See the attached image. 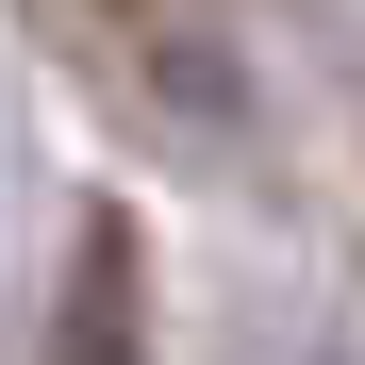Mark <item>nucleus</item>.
I'll return each mask as SVG.
<instances>
[{
	"label": "nucleus",
	"instance_id": "1",
	"mask_svg": "<svg viewBox=\"0 0 365 365\" xmlns=\"http://www.w3.org/2000/svg\"><path fill=\"white\" fill-rule=\"evenodd\" d=\"M50 365H150V299H133V216H83V250H67V316H50Z\"/></svg>",
	"mask_w": 365,
	"mask_h": 365
}]
</instances>
